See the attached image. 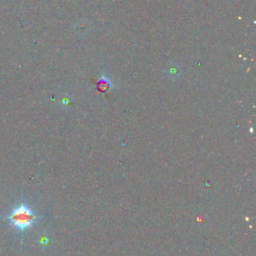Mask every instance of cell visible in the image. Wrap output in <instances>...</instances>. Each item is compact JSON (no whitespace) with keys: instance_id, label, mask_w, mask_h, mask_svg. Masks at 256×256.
<instances>
[{"instance_id":"obj_1","label":"cell","mask_w":256,"mask_h":256,"mask_svg":"<svg viewBox=\"0 0 256 256\" xmlns=\"http://www.w3.org/2000/svg\"><path fill=\"white\" fill-rule=\"evenodd\" d=\"M3 218L18 233L24 235L39 220L41 216L25 200H21Z\"/></svg>"},{"instance_id":"obj_2","label":"cell","mask_w":256,"mask_h":256,"mask_svg":"<svg viewBox=\"0 0 256 256\" xmlns=\"http://www.w3.org/2000/svg\"><path fill=\"white\" fill-rule=\"evenodd\" d=\"M39 243H40V245L48 246L49 245V238H48L47 236H41V238L39 240Z\"/></svg>"}]
</instances>
